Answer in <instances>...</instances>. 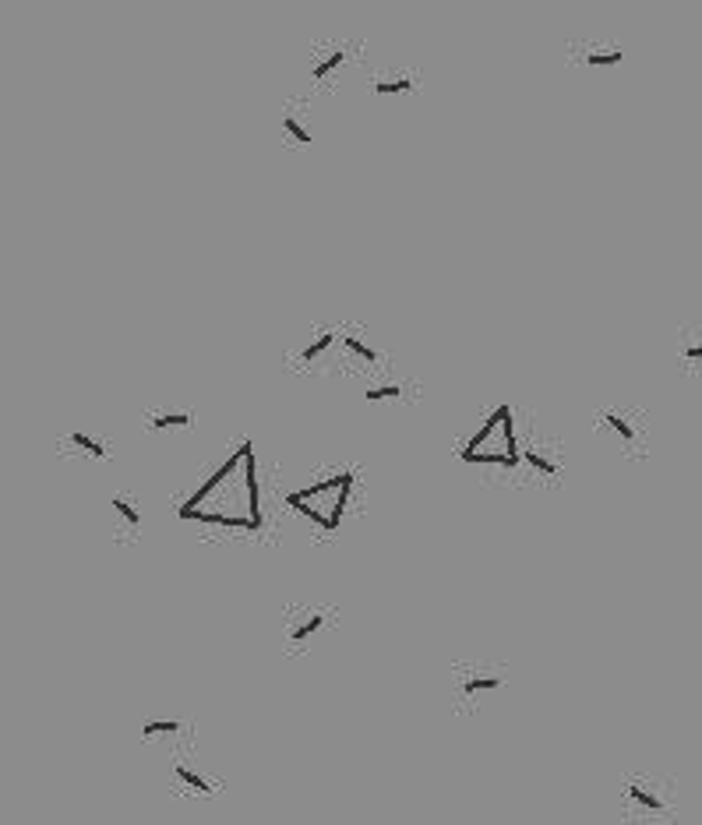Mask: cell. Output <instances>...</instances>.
Here are the masks:
<instances>
[{
    "label": "cell",
    "mask_w": 702,
    "mask_h": 825,
    "mask_svg": "<svg viewBox=\"0 0 702 825\" xmlns=\"http://www.w3.org/2000/svg\"><path fill=\"white\" fill-rule=\"evenodd\" d=\"M621 804L632 822H671L678 818V787L664 776H625Z\"/></svg>",
    "instance_id": "cell-1"
},
{
    "label": "cell",
    "mask_w": 702,
    "mask_h": 825,
    "mask_svg": "<svg viewBox=\"0 0 702 825\" xmlns=\"http://www.w3.org/2000/svg\"><path fill=\"white\" fill-rule=\"evenodd\" d=\"M505 684L501 667H484V663H463L452 670V706L477 709L484 695H494Z\"/></svg>",
    "instance_id": "cell-2"
},
{
    "label": "cell",
    "mask_w": 702,
    "mask_h": 825,
    "mask_svg": "<svg viewBox=\"0 0 702 825\" xmlns=\"http://www.w3.org/2000/svg\"><path fill=\"white\" fill-rule=\"evenodd\" d=\"M597 424L618 441V448L632 459H643L646 448H650V431H646L643 420H635L628 409H600Z\"/></svg>",
    "instance_id": "cell-3"
},
{
    "label": "cell",
    "mask_w": 702,
    "mask_h": 825,
    "mask_svg": "<svg viewBox=\"0 0 702 825\" xmlns=\"http://www.w3.org/2000/svg\"><path fill=\"white\" fill-rule=\"evenodd\" d=\"M329 621V610L322 607H290L283 621V646L290 653H300V649L311 646V639L325 628Z\"/></svg>",
    "instance_id": "cell-4"
},
{
    "label": "cell",
    "mask_w": 702,
    "mask_h": 825,
    "mask_svg": "<svg viewBox=\"0 0 702 825\" xmlns=\"http://www.w3.org/2000/svg\"><path fill=\"white\" fill-rule=\"evenodd\" d=\"M110 505H113V536H117V540H138V533H142V512H138L135 498H131V494H117Z\"/></svg>",
    "instance_id": "cell-5"
},
{
    "label": "cell",
    "mask_w": 702,
    "mask_h": 825,
    "mask_svg": "<svg viewBox=\"0 0 702 825\" xmlns=\"http://www.w3.org/2000/svg\"><path fill=\"white\" fill-rule=\"evenodd\" d=\"M678 364H681V371L685 374H702V321L681 328Z\"/></svg>",
    "instance_id": "cell-6"
},
{
    "label": "cell",
    "mask_w": 702,
    "mask_h": 825,
    "mask_svg": "<svg viewBox=\"0 0 702 825\" xmlns=\"http://www.w3.org/2000/svg\"><path fill=\"white\" fill-rule=\"evenodd\" d=\"M346 46H325V50H314L311 57V78L314 82H332V75H336L339 67L346 64Z\"/></svg>",
    "instance_id": "cell-7"
},
{
    "label": "cell",
    "mask_w": 702,
    "mask_h": 825,
    "mask_svg": "<svg viewBox=\"0 0 702 825\" xmlns=\"http://www.w3.org/2000/svg\"><path fill=\"white\" fill-rule=\"evenodd\" d=\"M244 491H247V512H251L254 526L262 529V508H258V462H254V448L244 441Z\"/></svg>",
    "instance_id": "cell-8"
},
{
    "label": "cell",
    "mask_w": 702,
    "mask_h": 825,
    "mask_svg": "<svg viewBox=\"0 0 702 825\" xmlns=\"http://www.w3.org/2000/svg\"><path fill=\"white\" fill-rule=\"evenodd\" d=\"M145 427L149 431H191L195 427V413H149Z\"/></svg>",
    "instance_id": "cell-9"
},
{
    "label": "cell",
    "mask_w": 702,
    "mask_h": 825,
    "mask_svg": "<svg viewBox=\"0 0 702 825\" xmlns=\"http://www.w3.org/2000/svg\"><path fill=\"white\" fill-rule=\"evenodd\" d=\"M417 89V78L413 75H385V78H374L371 82V92L374 96H406V92Z\"/></svg>",
    "instance_id": "cell-10"
},
{
    "label": "cell",
    "mask_w": 702,
    "mask_h": 825,
    "mask_svg": "<svg viewBox=\"0 0 702 825\" xmlns=\"http://www.w3.org/2000/svg\"><path fill=\"white\" fill-rule=\"evenodd\" d=\"M579 60L590 67H618L621 60H625V50H618V46H586V53H579Z\"/></svg>",
    "instance_id": "cell-11"
},
{
    "label": "cell",
    "mask_w": 702,
    "mask_h": 825,
    "mask_svg": "<svg viewBox=\"0 0 702 825\" xmlns=\"http://www.w3.org/2000/svg\"><path fill=\"white\" fill-rule=\"evenodd\" d=\"M173 776H177V783H184L191 794H216L219 790L209 776H198L195 769H187V766H173Z\"/></svg>",
    "instance_id": "cell-12"
},
{
    "label": "cell",
    "mask_w": 702,
    "mask_h": 825,
    "mask_svg": "<svg viewBox=\"0 0 702 825\" xmlns=\"http://www.w3.org/2000/svg\"><path fill=\"white\" fill-rule=\"evenodd\" d=\"M64 441H68V445H75V448H78V452H82V455H92V459H99V462H106V459H110V448H106L103 441L89 438V434H78V431H71V434H68V438H64Z\"/></svg>",
    "instance_id": "cell-13"
},
{
    "label": "cell",
    "mask_w": 702,
    "mask_h": 825,
    "mask_svg": "<svg viewBox=\"0 0 702 825\" xmlns=\"http://www.w3.org/2000/svg\"><path fill=\"white\" fill-rule=\"evenodd\" d=\"M332 342H336V332H322L318 339L311 342V346H304V350H300L297 364H314V360H322L325 353H329Z\"/></svg>",
    "instance_id": "cell-14"
},
{
    "label": "cell",
    "mask_w": 702,
    "mask_h": 825,
    "mask_svg": "<svg viewBox=\"0 0 702 825\" xmlns=\"http://www.w3.org/2000/svg\"><path fill=\"white\" fill-rule=\"evenodd\" d=\"M526 462H530L533 469H537V473H544V476H561V462H554V459H547L544 452H540L537 445H530L526 448Z\"/></svg>",
    "instance_id": "cell-15"
},
{
    "label": "cell",
    "mask_w": 702,
    "mask_h": 825,
    "mask_svg": "<svg viewBox=\"0 0 702 825\" xmlns=\"http://www.w3.org/2000/svg\"><path fill=\"white\" fill-rule=\"evenodd\" d=\"M283 131L290 134L297 145H311V127H307L297 113H283Z\"/></svg>",
    "instance_id": "cell-16"
},
{
    "label": "cell",
    "mask_w": 702,
    "mask_h": 825,
    "mask_svg": "<svg viewBox=\"0 0 702 825\" xmlns=\"http://www.w3.org/2000/svg\"><path fill=\"white\" fill-rule=\"evenodd\" d=\"M177 730H184L177 720H152V723H145L142 727V737L145 741H152V737H170V734H177Z\"/></svg>",
    "instance_id": "cell-17"
},
{
    "label": "cell",
    "mask_w": 702,
    "mask_h": 825,
    "mask_svg": "<svg viewBox=\"0 0 702 825\" xmlns=\"http://www.w3.org/2000/svg\"><path fill=\"white\" fill-rule=\"evenodd\" d=\"M343 346H346V350H350L357 360H364V364H374V360H378V353H374L371 346H367V342H360L357 335H343Z\"/></svg>",
    "instance_id": "cell-18"
},
{
    "label": "cell",
    "mask_w": 702,
    "mask_h": 825,
    "mask_svg": "<svg viewBox=\"0 0 702 825\" xmlns=\"http://www.w3.org/2000/svg\"><path fill=\"white\" fill-rule=\"evenodd\" d=\"M367 402H381V399H403V385H374L367 388Z\"/></svg>",
    "instance_id": "cell-19"
}]
</instances>
